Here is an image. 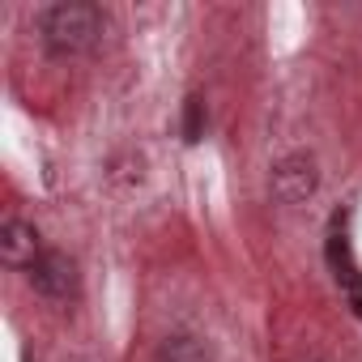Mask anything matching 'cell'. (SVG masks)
I'll return each mask as SVG.
<instances>
[{
    "mask_svg": "<svg viewBox=\"0 0 362 362\" xmlns=\"http://www.w3.org/2000/svg\"><path fill=\"white\" fill-rule=\"evenodd\" d=\"M103 9L90 5V0H60L52 5L43 18H39V35H43V47L56 56V60H69V56H81L90 52L98 39H103Z\"/></svg>",
    "mask_w": 362,
    "mask_h": 362,
    "instance_id": "cell-1",
    "label": "cell"
},
{
    "mask_svg": "<svg viewBox=\"0 0 362 362\" xmlns=\"http://www.w3.org/2000/svg\"><path fill=\"white\" fill-rule=\"evenodd\" d=\"M345 218H349V214H332V226H328V247H324V252H328V269H332V277H337L341 294L349 298L354 315L362 320V269H358V260H354Z\"/></svg>",
    "mask_w": 362,
    "mask_h": 362,
    "instance_id": "cell-2",
    "label": "cell"
},
{
    "mask_svg": "<svg viewBox=\"0 0 362 362\" xmlns=\"http://www.w3.org/2000/svg\"><path fill=\"white\" fill-rule=\"evenodd\" d=\"M320 188V170L311 153H290L273 166V201L277 205H303Z\"/></svg>",
    "mask_w": 362,
    "mask_h": 362,
    "instance_id": "cell-3",
    "label": "cell"
},
{
    "mask_svg": "<svg viewBox=\"0 0 362 362\" xmlns=\"http://www.w3.org/2000/svg\"><path fill=\"white\" fill-rule=\"evenodd\" d=\"M26 281L43 294V298H73L77 294V264L64 256V252H56V247H47L30 269H26Z\"/></svg>",
    "mask_w": 362,
    "mask_h": 362,
    "instance_id": "cell-4",
    "label": "cell"
},
{
    "mask_svg": "<svg viewBox=\"0 0 362 362\" xmlns=\"http://www.w3.org/2000/svg\"><path fill=\"white\" fill-rule=\"evenodd\" d=\"M43 252L47 247H43L35 222H26V218H5L0 222V260L9 269H30Z\"/></svg>",
    "mask_w": 362,
    "mask_h": 362,
    "instance_id": "cell-5",
    "label": "cell"
},
{
    "mask_svg": "<svg viewBox=\"0 0 362 362\" xmlns=\"http://www.w3.org/2000/svg\"><path fill=\"white\" fill-rule=\"evenodd\" d=\"M205 119H209L205 115V98L201 94H188L184 98V141L188 145H201L205 141Z\"/></svg>",
    "mask_w": 362,
    "mask_h": 362,
    "instance_id": "cell-6",
    "label": "cell"
},
{
    "mask_svg": "<svg viewBox=\"0 0 362 362\" xmlns=\"http://www.w3.org/2000/svg\"><path fill=\"white\" fill-rule=\"evenodd\" d=\"M192 354H197V341L192 337H170L162 345V362H188Z\"/></svg>",
    "mask_w": 362,
    "mask_h": 362,
    "instance_id": "cell-7",
    "label": "cell"
}]
</instances>
